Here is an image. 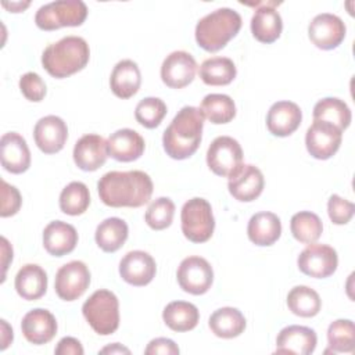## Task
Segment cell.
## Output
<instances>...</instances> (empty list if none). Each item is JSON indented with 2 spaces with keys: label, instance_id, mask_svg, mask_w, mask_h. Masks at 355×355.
I'll return each instance as SVG.
<instances>
[{
  "label": "cell",
  "instance_id": "obj_1",
  "mask_svg": "<svg viewBox=\"0 0 355 355\" xmlns=\"http://www.w3.org/2000/svg\"><path fill=\"white\" fill-rule=\"evenodd\" d=\"M100 200L112 208H139L151 198L154 186L151 178L143 171H111L97 183Z\"/></svg>",
  "mask_w": 355,
  "mask_h": 355
},
{
  "label": "cell",
  "instance_id": "obj_2",
  "mask_svg": "<svg viewBox=\"0 0 355 355\" xmlns=\"http://www.w3.org/2000/svg\"><path fill=\"white\" fill-rule=\"evenodd\" d=\"M204 115L200 108L186 105L172 119L162 135V146L173 159H186L191 157L202 137Z\"/></svg>",
  "mask_w": 355,
  "mask_h": 355
},
{
  "label": "cell",
  "instance_id": "obj_3",
  "mask_svg": "<svg viewBox=\"0 0 355 355\" xmlns=\"http://www.w3.org/2000/svg\"><path fill=\"white\" fill-rule=\"evenodd\" d=\"M90 58L87 42L80 36H65L49 44L42 54V65L53 78L62 79L82 71Z\"/></svg>",
  "mask_w": 355,
  "mask_h": 355
},
{
  "label": "cell",
  "instance_id": "obj_4",
  "mask_svg": "<svg viewBox=\"0 0 355 355\" xmlns=\"http://www.w3.org/2000/svg\"><path fill=\"white\" fill-rule=\"evenodd\" d=\"M241 28V17L237 11L222 7L205 17L196 25V40L201 49L215 53L223 49Z\"/></svg>",
  "mask_w": 355,
  "mask_h": 355
},
{
  "label": "cell",
  "instance_id": "obj_5",
  "mask_svg": "<svg viewBox=\"0 0 355 355\" xmlns=\"http://www.w3.org/2000/svg\"><path fill=\"white\" fill-rule=\"evenodd\" d=\"M82 313L90 327L100 336H110L119 326V301L110 290L94 291L85 301Z\"/></svg>",
  "mask_w": 355,
  "mask_h": 355
},
{
  "label": "cell",
  "instance_id": "obj_6",
  "mask_svg": "<svg viewBox=\"0 0 355 355\" xmlns=\"http://www.w3.org/2000/svg\"><path fill=\"white\" fill-rule=\"evenodd\" d=\"M87 17V7L82 0H57L42 6L35 22L43 31H55L64 26H79Z\"/></svg>",
  "mask_w": 355,
  "mask_h": 355
},
{
  "label": "cell",
  "instance_id": "obj_7",
  "mask_svg": "<svg viewBox=\"0 0 355 355\" xmlns=\"http://www.w3.org/2000/svg\"><path fill=\"white\" fill-rule=\"evenodd\" d=\"M180 220L184 237L193 243L208 241L215 229V218L211 204L201 197H194L184 202L180 212Z\"/></svg>",
  "mask_w": 355,
  "mask_h": 355
},
{
  "label": "cell",
  "instance_id": "obj_8",
  "mask_svg": "<svg viewBox=\"0 0 355 355\" xmlns=\"http://www.w3.org/2000/svg\"><path fill=\"white\" fill-rule=\"evenodd\" d=\"M243 164V150L230 136L216 137L207 151V165L218 176H230Z\"/></svg>",
  "mask_w": 355,
  "mask_h": 355
},
{
  "label": "cell",
  "instance_id": "obj_9",
  "mask_svg": "<svg viewBox=\"0 0 355 355\" xmlns=\"http://www.w3.org/2000/svg\"><path fill=\"white\" fill-rule=\"evenodd\" d=\"M298 269L311 277L324 279L331 276L338 265L337 251L327 244H308L297 259Z\"/></svg>",
  "mask_w": 355,
  "mask_h": 355
},
{
  "label": "cell",
  "instance_id": "obj_10",
  "mask_svg": "<svg viewBox=\"0 0 355 355\" xmlns=\"http://www.w3.org/2000/svg\"><path fill=\"white\" fill-rule=\"evenodd\" d=\"M178 283L180 288L193 295L205 294L214 282V270L209 262L201 257H187L178 268Z\"/></svg>",
  "mask_w": 355,
  "mask_h": 355
},
{
  "label": "cell",
  "instance_id": "obj_11",
  "mask_svg": "<svg viewBox=\"0 0 355 355\" xmlns=\"http://www.w3.org/2000/svg\"><path fill=\"white\" fill-rule=\"evenodd\" d=\"M89 284V268L82 261H71L57 270L54 288L61 300L75 301L85 294Z\"/></svg>",
  "mask_w": 355,
  "mask_h": 355
},
{
  "label": "cell",
  "instance_id": "obj_12",
  "mask_svg": "<svg viewBox=\"0 0 355 355\" xmlns=\"http://www.w3.org/2000/svg\"><path fill=\"white\" fill-rule=\"evenodd\" d=\"M343 132L324 121H313L305 135L308 153L316 159H329L340 148Z\"/></svg>",
  "mask_w": 355,
  "mask_h": 355
},
{
  "label": "cell",
  "instance_id": "obj_13",
  "mask_svg": "<svg viewBox=\"0 0 355 355\" xmlns=\"http://www.w3.org/2000/svg\"><path fill=\"white\" fill-rule=\"evenodd\" d=\"M345 24L343 19L330 12L318 14L308 26L311 42L320 50H333L338 47L345 37Z\"/></svg>",
  "mask_w": 355,
  "mask_h": 355
},
{
  "label": "cell",
  "instance_id": "obj_14",
  "mask_svg": "<svg viewBox=\"0 0 355 355\" xmlns=\"http://www.w3.org/2000/svg\"><path fill=\"white\" fill-rule=\"evenodd\" d=\"M197 71L194 57L187 51H172L161 65V79L172 89H182L193 82Z\"/></svg>",
  "mask_w": 355,
  "mask_h": 355
},
{
  "label": "cell",
  "instance_id": "obj_15",
  "mask_svg": "<svg viewBox=\"0 0 355 355\" xmlns=\"http://www.w3.org/2000/svg\"><path fill=\"white\" fill-rule=\"evenodd\" d=\"M263 175L262 172L251 165L241 164L233 173L229 176L227 189L229 193L239 201L250 202L258 198L263 190Z\"/></svg>",
  "mask_w": 355,
  "mask_h": 355
},
{
  "label": "cell",
  "instance_id": "obj_16",
  "mask_svg": "<svg viewBox=\"0 0 355 355\" xmlns=\"http://www.w3.org/2000/svg\"><path fill=\"white\" fill-rule=\"evenodd\" d=\"M157 272V265L154 258L141 250L129 251L119 262L121 277L136 287L148 284Z\"/></svg>",
  "mask_w": 355,
  "mask_h": 355
},
{
  "label": "cell",
  "instance_id": "obj_17",
  "mask_svg": "<svg viewBox=\"0 0 355 355\" xmlns=\"http://www.w3.org/2000/svg\"><path fill=\"white\" fill-rule=\"evenodd\" d=\"M72 155L79 169L86 172L97 171L105 164L108 157L107 140L100 135H85L75 143Z\"/></svg>",
  "mask_w": 355,
  "mask_h": 355
},
{
  "label": "cell",
  "instance_id": "obj_18",
  "mask_svg": "<svg viewBox=\"0 0 355 355\" xmlns=\"http://www.w3.org/2000/svg\"><path fill=\"white\" fill-rule=\"evenodd\" d=\"M35 143L44 154H55L61 151L68 139L67 123L55 115L40 118L33 129Z\"/></svg>",
  "mask_w": 355,
  "mask_h": 355
},
{
  "label": "cell",
  "instance_id": "obj_19",
  "mask_svg": "<svg viewBox=\"0 0 355 355\" xmlns=\"http://www.w3.org/2000/svg\"><path fill=\"white\" fill-rule=\"evenodd\" d=\"M259 6L251 18V32L252 36L261 43H273L279 39L283 21L279 11L275 8L277 6L276 1H263L257 3Z\"/></svg>",
  "mask_w": 355,
  "mask_h": 355
},
{
  "label": "cell",
  "instance_id": "obj_20",
  "mask_svg": "<svg viewBox=\"0 0 355 355\" xmlns=\"http://www.w3.org/2000/svg\"><path fill=\"white\" fill-rule=\"evenodd\" d=\"M57 327L58 326L54 315L43 308L29 311L21 322L24 337L35 345H42L51 341L57 334Z\"/></svg>",
  "mask_w": 355,
  "mask_h": 355
},
{
  "label": "cell",
  "instance_id": "obj_21",
  "mask_svg": "<svg viewBox=\"0 0 355 355\" xmlns=\"http://www.w3.org/2000/svg\"><path fill=\"white\" fill-rule=\"evenodd\" d=\"M318 337L315 330L306 326L291 324L280 330L276 338L277 354L309 355L315 351Z\"/></svg>",
  "mask_w": 355,
  "mask_h": 355
},
{
  "label": "cell",
  "instance_id": "obj_22",
  "mask_svg": "<svg viewBox=\"0 0 355 355\" xmlns=\"http://www.w3.org/2000/svg\"><path fill=\"white\" fill-rule=\"evenodd\" d=\"M1 165L7 172L22 173L31 166V151L25 139L17 132H8L0 139Z\"/></svg>",
  "mask_w": 355,
  "mask_h": 355
},
{
  "label": "cell",
  "instance_id": "obj_23",
  "mask_svg": "<svg viewBox=\"0 0 355 355\" xmlns=\"http://www.w3.org/2000/svg\"><path fill=\"white\" fill-rule=\"evenodd\" d=\"M302 121L301 108L293 101H277L272 104L266 115L268 130L277 137L294 133Z\"/></svg>",
  "mask_w": 355,
  "mask_h": 355
},
{
  "label": "cell",
  "instance_id": "obj_24",
  "mask_svg": "<svg viewBox=\"0 0 355 355\" xmlns=\"http://www.w3.org/2000/svg\"><path fill=\"white\" fill-rule=\"evenodd\" d=\"M78 244L76 229L62 220L50 222L43 230L44 250L53 257H64L75 250Z\"/></svg>",
  "mask_w": 355,
  "mask_h": 355
},
{
  "label": "cell",
  "instance_id": "obj_25",
  "mask_svg": "<svg viewBox=\"0 0 355 355\" xmlns=\"http://www.w3.org/2000/svg\"><path fill=\"white\" fill-rule=\"evenodd\" d=\"M108 155L119 162H130L144 153V139L133 129L125 128L114 132L108 140Z\"/></svg>",
  "mask_w": 355,
  "mask_h": 355
},
{
  "label": "cell",
  "instance_id": "obj_26",
  "mask_svg": "<svg viewBox=\"0 0 355 355\" xmlns=\"http://www.w3.org/2000/svg\"><path fill=\"white\" fill-rule=\"evenodd\" d=\"M140 83L141 73L135 61L122 60L114 67L110 78V86L116 97L130 98L139 92Z\"/></svg>",
  "mask_w": 355,
  "mask_h": 355
},
{
  "label": "cell",
  "instance_id": "obj_27",
  "mask_svg": "<svg viewBox=\"0 0 355 355\" xmlns=\"http://www.w3.org/2000/svg\"><path fill=\"white\" fill-rule=\"evenodd\" d=\"M247 234L255 245H272L282 234V222L273 212H258L250 218Z\"/></svg>",
  "mask_w": 355,
  "mask_h": 355
},
{
  "label": "cell",
  "instance_id": "obj_28",
  "mask_svg": "<svg viewBox=\"0 0 355 355\" xmlns=\"http://www.w3.org/2000/svg\"><path fill=\"white\" fill-rule=\"evenodd\" d=\"M14 286L19 297L35 301L42 298L47 290V275L39 265L26 263L18 270Z\"/></svg>",
  "mask_w": 355,
  "mask_h": 355
},
{
  "label": "cell",
  "instance_id": "obj_29",
  "mask_svg": "<svg viewBox=\"0 0 355 355\" xmlns=\"http://www.w3.org/2000/svg\"><path fill=\"white\" fill-rule=\"evenodd\" d=\"M208 324L216 337L234 338L244 331L245 318L237 308L223 306L209 316Z\"/></svg>",
  "mask_w": 355,
  "mask_h": 355
},
{
  "label": "cell",
  "instance_id": "obj_30",
  "mask_svg": "<svg viewBox=\"0 0 355 355\" xmlns=\"http://www.w3.org/2000/svg\"><path fill=\"white\" fill-rule=\"evenodd\" d=\"M162 319L165 324L173 331H189L197 326L200 320V312L191 302L173 301L164 308Z\"/></svg>",
  "mask_w": 355,
  "mask_h": 355
},
{
  "label": "cell",
  "instance_id": "obj_31",
  "mask_svg": "<svg viewBox=\"0 0 355 355\" xmlns=\"http://www.w3.org/2000/svg\"><path fill=\"white\" fill-rule=\"evenodd\" d=\"M129 234L128 225L121 218H107L96 229L94 239L104 252L118 251L126 241Z\"/></svg>",
  "mask_w": 355,
  "mask_h": 355
},
{
  "label": "cell",
  "instance_id": "obj_32",
  "mask_svg": "<svg viewBox=\"0 0 355 355\" xmlns=\"http://www.w3.org/2000/svg\"><path fill=\"white\" fill-rule=\"evenodd\" d=\"M351 110L345 101L337 97H324L319 100L313 107V121H324L341 132L351 123Z\"/></svg>",
  "mask_w": 355,
  "mask_h": 355
},
{
  "label": "cell",
  "instance_id": "obj_33",
  "mask_svg": "<svg viewBox=\"0 0 355 355\" xmlns=\"http://www.w3.org/2000/svg\"><path fill=\"white\" fill-rule=\"evenodd\" d=\"M200 78L209 86L229 85L237 75L234 62L227 57H212L200 65Z\"/></svg>",
  "mask_w": 355,
  "mask_h": 355
},
{
  "label": "cell",
  "instance_id": "obj_34",
  "mask_svg": "<svg viewBox=\"0 0 355 355\" xmlns=\"http://www.w3.org/2000/svg\"><path fill=\"white\" fill-rule=\"evenodd\" d=\"M288 309L301 318L316 316L322 308L319 294L308 286H295L287 294Z\"/></svg>",
  "mask_w": 355,
  "mask_h": 355
},
{
  "label": "cell",
  "instance_id": "obj_35",
  "mask_svg": "<svg viewBox=\"0 0 355 355\" xmlns=\"http://www.w3.org/2000/svg\"><path fill=\"white\" fill-rule=\"evenodd\" d=\"M202 115L215 125L230 122L236 116V105L230 96L212 93L202 98L200 107Z\"/></svg>",
  "mask_w": 355,
  "mask_h": 355
},
{
  "label": "cell",
  "instance_id": "obj_36",
  "mask_svg": "<svg viewBox=\"0 0 355 355\" xmlns=\"http://www.w3.org/2000/svg\"><path fill=\"white\" fill-rule=\"evenodd\" d=\"M290 230L297 241L311 244L320 237L323 223L316 214L311 211H300L293 215L290 220Z\"/></svg>",
  "mask_w": 355,
  "mask_h": 355
},
{
  "label": "cell",
  "instance_id": "obj_37",
  "mask_svg": "<svg viewBox=\"0 0 355 355\" xmlns=\"http://www.w3.org/2000/svg\"><path fill=\"white\" fill-rule=\"evenodd\" d=\"M90 205V193L85 183L71 182L60 194V209L71 216L82 215Z\"/></svg>",
  "mask_w": 355,
  "mask_h": 355
},
{
  "label": "cell",
  "instance_id": "obj_38",
  "mask_svg": "<svg viewBox=\"0 0 355 355\" xmlns=\"http://www.w3.org/2000/svg\"><path fill=\"white\" fill-rule=\"evenodd\" d=\"M327 341L333 352H354L355 326L349 319H337L327 329Z\"/></svg>",
  "mask_w": 355,
  "mask_h": 355
},
{
  "label": "cell",
  "instance_id": "obj_39",
  "mask_svg": "<svg viewBox=\"0 0 355 355\" xmlns=\"http://www.w3.org/2000/svg\"><path fill=\"white\" fill-rule=\"evenodd\" d=\"M165 115L166 104L158 97H146L140 100L135 110L136 121L147 129L157 128Z\"/></svg>",
  "mask_w": 355,
  "mask_h": 355
},
{
  "label": "cell",
  "instance_id": "obj_40",
  "mask_svg": "<svg viewBox=\"0 0 355 355\" xmlns=\"http://www.w3.org/2000/svg\"><path fill=\"white\" fill-rule=\"evenodd\" d=\"M175 215V204L168 197H159L154 200L144 215L146 223L153 230H164L171 226Z\"/></svg>",
  "mask_w": 355,
  "mask_h": 355
},
{
  "label": "cell",
  "instance_id": "obj_41",
  "mask_svg": "<svg viewBox=\"0 0 355 355\" xmlns=\"http://www.w3.org/2000/svg\"><path fill=\"white\" fill-rule=\"evenodd\" d=\"M354 212H355V205L351 201H348L337 194L330 196V198L327 201V214H329L330 220L334 225L348 223L351 220V218L354 216Z\"/></svg>",
  "mask_w": 355,
  "mask_h": 355
},
{
  "label": "cell",
  "instance_id": "obj_42",
  "mask_svg": "<svg viewBox=\"0 0 355 355\" xmlns=\"http://www.w3.org/2000/svg\"><path fill=\"white\" fill-rule=\"evenodd\" d=\"M19 89L26 100L39 103L46 96V83L36 72H26L19 78Z\"/></svg>",
  "mask_w": 355,
  "mask_h": 355
},
{
  "label": "cell",
  "instance_id": "obj_43",
  "mask_svg": "<svg viewBox=\"0 0 355 355\" xmlns=\"http://www.w3.org/2000/svg\"><path fill=\"white\" fill-rule=\"evenodd\" d=\"M22 204L21 194L17 187L8 184L6 180H1V209L0 216L7 218L15 215Z\"/></svg>",
  "mask_w": 355,
  "mask_h": 355
},
{
  "label": "cell",
  "instance_id": "obj_44",
  "mask_svg": "<svg viewBox=\"0 0 355 355\" xmlns=\"http://www.w3.org/2000/svg\"><path fill=\"white\" fill-rule=\"evenodd\" d=\"M179 352H180V349L175 344V341H172L171 338H165V337H158V338L151 340L144 349L146 355H157V354L178 355Z\"/></svg>",
  "mask_w": 355,
  "mask_h": 355
},
{
  "label": "cell",
  "instance_id": "obj_45",
  "mask_svg": "<svg viewBox=\"0 0 355 355\" xmlns=\"http://www.w3.org/2000/svg\"><path fill=\"white\" fill-rule=\"evenodd\" d=\"M54 352L55 355H83V347L79 340L73 337H64L58 341Z\"/></svg>",
  "mask_w": 355,
  "mask_h": 355
},
{
  "label": "cell",
  "instance_id": "obj_46",
  "mask_svg": "<svg viewBox=\"0 0 355 355\" xmlns=\"http://www.w3.org/2000/svg\"><path fill=\"white\" fill-rule=\"evenodd\" d=\"M1 322V345L0 349L4 351L11 343H12V329L7 324V322L3 319Z\"/></svg>",
  "mask_w": 355,
  "mask_h": 355
},
{
  "label": "cell",
  "instance_id": "obj_47",
  "mask_svg": "<svg viewBox=\"0 0 355 355\" xmlns=\"http://www.w3.org/2000/svg\"><path fill=\"white\" fill-rule=\"evenodd\" d=\"M1 254H3V276L6 273V269H7V265L10 261H12V248L8 245V241L6 237H1Z\"/></svg>",
  "mask_w": 355,
  "mask_h": 355
},
{
  "label": "cell",
  "instance_id": "obj_48",
  "mask_svg": "<svg viewBox=\"0 0 355 355\" xmlns=\"http://www.w3.org/2000/svg\"><path fill=\"white\" fill-rule=\"evenodd\" d=\"M100 352H101V354H122V352H125V354H130V351H129L128 348L122 347V345H121V344H118V343H114L112 345H108V347L103 348Z\"/></svg>",
  "mask_w": 355,
  "mask_h": 355
},
{
  "label": "cell",
  "instance_id": "obj_49",
  "mask_svg": "<svg viewBox=\"0 0 355 355\" xmlns=\"http://www.w3.org/2000/svg\"><path fill=\"white\" fill-rule=\"evenodd\" d=\"M3 6L7 7V8H10L12 12H19V11H22L25 7H28L29 3H28V1H26L25 4H22V3H11V6L7 4V3H3Z\"/></svg>",
  "mask_w": 355,
  "mask_h": 355
}]
</instances>
